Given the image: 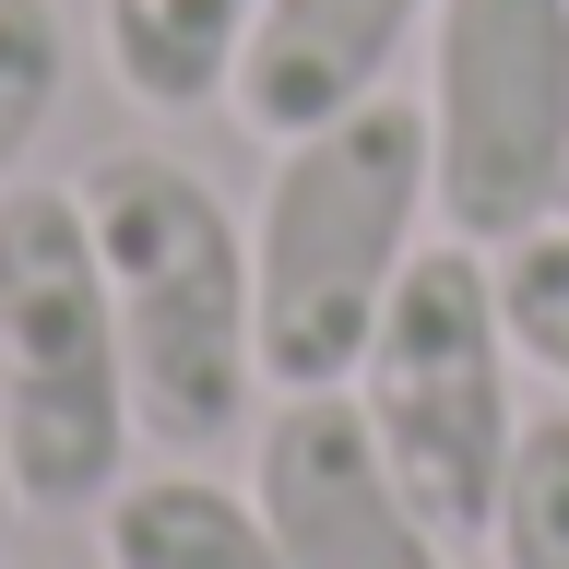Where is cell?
Returning <instances> with one entry per match:
<instances>
[{
  "mask_svg": "<svg viewBox=\"0 0 569 569\" xmlns=\"http://www.w3.org/2000/svg\"><path fill=\"white\" fill-rule=\"evenodd\" d=\"M0 510H12V462H0Z\"/></svg>",
  "mask_w": 569,
  "mask_h": 569,
  "instance_id": "4fadbf2b",
  "label": "cell"
},
{
  "mask_svg": "<svg viewBox=\"0 0 569 569\" xmlns=\"http://www.w3.org/2000/svg\"><path fill=\"white\" fill-rule=\"evenodd\" d=\"M498 309H510V345L569 391V226H533L522 249H498Z\"/></svg>",
  "mask_w": 569,
  "mask_h": 569,
  "instance_id": "7c38bea8",
  "label": "cell"
},
{
  "mask_svg": "<svg viewBox=\"0 0 569 569\" xmlns=\"http://www.w3.org/2000/svg\"><path fill=\"white\" fill-rule=\"evenodd\" d=\"M558 226H569V202H558Z\"/></svg>",
  "mask_w": 569,
  "mask_h": 569,
  "instance_id": "5bb4252c",
  "label": "cell"
},
{
  "mask_svg": "<svg viewBox=\"0 0 569 569\" xmlns=\"http://www.w3.org/2000/svg\"><path fill=\"white\" fill-rule=\"evenodd\" d=\"M427 178L439 226L522 249L569 202V0H439L427 12Z\"/></svg>",
  "mask_w": 569,
  "mask_h": 569,
  "instance_id": "5b68a950",
  "label": "cell"
},
{
  "mask_svg": "<svg viewBox=\"0 0 569 569\" xmlns=\"http://www.w3.org/2000/svg\"><path fill=\"white\" fill-rule=\"evenodd\" d=\"M249 498H261L284 569H451V533L380 462L356 391H284L249 451Z\"/></svg>",
  "mask_w": 569,
  "mask_h": 569,
  "instance_id": "8992f818",
  "label": "cell"
},
{
  "mask_svg": "<svg viewBox=\"0 0 569 569\" xmlns=\"http://www.w3.org/2000/svg\"><path fill=\"white\" fill-rule=\"evenodd\" d=\"M71 83V12L60 0H0V190L24 178V154L48 142Z\"/></svg>",
  "mask_w": 569,
  "mask_h": 569,
  "instance_id": "30bf717a",
  "label": "cell"
},
{
  "mask_svg": "<svg viewBox=\"0 0 569 569\" xmlns=\"http://www.w3.org/2000/svg\"><path fill=\"white\" fill-rule=\"evenodd\" d=\"M439 213L427 178V107L368 96L320 131L273 142V190L249 226V284H261V380L273 391H345L391 284L416 261V226Z\"/></svg>",
  "mask_w": 569,
  "mask_h": 569,
  "instance_id": "7a4b0ae2",
  "label": "cell"
},
{
  "mask_svg": "<svg viewBox=\"0 0 569 569\" xmlns=\"http://www.w3.org/2000/svg\"><path fill=\"white\" fill-rule=\"evenodd\" d=\"M487 546H498V569H569V416H522Z\"/></svg>",
  "mask_w": 569,
  "mask_h": 569,
  "instance_id": "8fae6325",
  "label": "cell"
},
{
  "mask_svg": "<svg viewBox=\"0 0 569 569\" xmlns=\"http://www.w3.org/2000/svg\"><path fill=\"white\" fill-rule=\"evenodd\" d=\"M107 569H284L273 522L249 487H213L202 462H167V475H131V487L96 510Z\"/></svg>",
  "mask_w": 569,
  "mask_h": 569,
  "instance_id": "ba28073f",
  "label": "cell"
},
{
  "mask_svg": "<svg viewBox=\"0 0 569 569\" xmlns=\"http://www.w3.org/2000/svg\"><path fill=\"white\" fill-rule=\"evenodd\" d=\"M261 0H96V48L131 107H226Z\"/></svg>",
  "mask_w": 569,
  "mask_h": 569,
  "instance_id": "9c48e42d",
  "label": "cell"
},
{
  "mask_svg": "<svg viewBox=\"0 0 569 569\" xmlns=\"http://www.w3.org/2000/svg\"><path fill=\"white\" fill-rule=\"evenodd\" d=\"M439 0H261V24H249V60L226 83L261 142H297L320 119H345V107L391 96V60L427 36Z\"/></svg>",
  "mask_w": 569,
  "mask_h": 569,
  "instance_id": "52a82bcc",
  "label": "cell"
},
{
  "mask_svg": "<svg viewBox=\"0 0 569 569\" xmlns=\"http://www.w3.org/2000/svg\"><path fill=\"white\" fill-rule=\"evenodd\" d=\"M510 356L522 345H510V309H498V249L427 238L391 284L368 356H356V416L439 533L498 522V487H510V451H522Z\"/></svg>",
  "mask_w": 569,
  "mask_h": 569,
  "instance_id": "277c9868",
  "label": "cell"
},
{
  "mask_svg": "<svg viewBox=\"0 0 569 569\" xmlns=\"http://www.w3.org/2000/svg\"><path fill=\"white\" fill-rule=\"evenodd\" d=\"M131 356L119 309L96 273V226L71 190L12 178L0 190V462H12V510L36 522H83L131 487Z\"/></svg>",
  "mask_w": 569,
  "mask_h": 569,
  "instance_id": "3957f363",
  "label": "cell"
},
{
  "mask_svg": "<svg viewBox=\"0 0 569 569\" xmlns=\"http://www.w3.org/2000/svg\"><path fill=\"white\" fill-rule=\"evenodd\" d=\"M71 202L96 226V273L119 309V356H131L142 439H167V462L226 451L261 403V284H249V226L226 213L178 142H107L71 178Z\"/></svg>",
  "mask_w": 569,
  "mask_h": 569,
  "instance_id": "6da1fadb",
  "label": "cell"
}]
</instances>
